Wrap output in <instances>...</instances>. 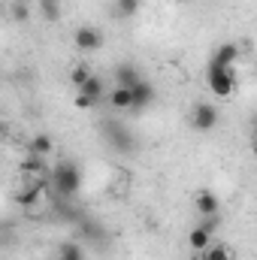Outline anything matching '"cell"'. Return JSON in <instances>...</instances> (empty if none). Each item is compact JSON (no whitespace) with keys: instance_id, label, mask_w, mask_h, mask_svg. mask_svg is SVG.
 <instances>
[{"instance_id":"5","label":"cell","mask_w":257,"mask_h":260,"mask_svg":"<svg viewBox=\"0 0 257 260\" xmlns=\"http://www.w3.org/2000/svg\"><path fill=\"white\" fill-rule=\"evenodd\" d=\"M18 200H21V206H24V209L46 206V203H49V185H46V182H34V185H30L24 194L18 197Z\"/></svg>"},{"instance_id":"7","label":"cell","mask_w":257,"mask_h":260,"mask_svg":"<svg viewBox=\"0 0 257 260\" xmlns=\"http://www.w3.org/2000/svg\"><path fill=\"white\" fill-rule=\"evenodd\" d=\"M188 242H191L194 251H206V248L212 245V230H206L203 224H197L191 233H188Z\"/></svg>"},{"instance_id":"6","label":"cell","mask_w":257,"mask_h":260,"mask_svg":"<svg viewBox=\"0 0 257 260\" xmlns=\"http://www.w3.org/2000/svg\"><path fill=\"white\" fill-rule=\"evenodd\" d=\"M194 209H197L203 218H212V215H218L221 203H218V197L212 194V191H197V194H194Z\"/></svg>"},{"instance_id":"11","label":"cell","mask_w":257,"mask_h":260,"mask_svg":"<svg viewBox=\"0 0 257 260\" xmlns=\"http://www.w3.org/2000/svg\"><path fill=\"white\" fill-rule=\"evenodd\" d=\"M109 103H112L115 109H133V88L118 85V88L109 94Z\"/></svg>"},{"instance_id":"2","label":"cell","mask_w":257,"mask_h":260,"mask_svg":"<svg viewBox=\"0 0 257 260\" xmlns=\"http://www.w3.org/2000/svg\"><path fill=\"white\" fill-rule=\"evenodd\" d=\"M52 185H55L64 197L76 194V191H79V185H82V170H79L73 160L58 164V167H55V173H52Z\"/></svg>"},{"instance_id":"22","label":"cell","mask_w":257,"mask_h":260,"mask_svg":"<svg viewBox=\"0 0 257 260\" xmlns=\"http://www.w3.org/2000/svg\"><path fill=\"white\" fill-rule=\"evenodd\" d=\"M194 260H206V257H194Z\"/></svg>"},{"instance_id":"16","label":"cell","mask_w":257,"mask_h":260,"mask_svg":"<svg viewBox=\"0 0 257 260\" xmlns=\"http://www.w3.org/2000/svg\"><path fill=\"white\" fill-rule=\"evenodd\" d=\"M88 79H91V73H88V67H73V70H70V82H73V85H76V88H82V85H85V82H88Z\"/></svg>"},{"instance_id":"14","label":"cell","mask_w":257,"mask_h":260,"mask_svg":"<svg viewBox=\"0 0 257 260\" xmlns=\"http://www.w3.org/2000/svg\"><path fill=\"white\" fill-rule=\"evenodd\" d=\"M203 257L206 260H233V251H230L227 245H209V248L203 251Z\"/></svg>"},{"instance_id":"1","label":"cell","mask_w":257,"mask_h":260,"mask_svg":"<svg viewBox=\"0 0 257 260\" xmlns=\"http://www.w3.org/2000/svg\"><path fill=\"white\" fill-rule=\"evenodd\" d=\"M239 85V76H236V67H221V64H209V91L218 97V100H227L233 97Z\"/></svg>"},{"instance_id":"21","label":"cell","mask_w":257,"mask_h":260,"mask_svg":"<svg viewBox=\"0 0 257 260\" xmlns=\"http://www.w3.org/2000/svg\"><path fill=\"white\" fill-rule=\"evenodd\" d=\"M254 154H257V139H254Z\"/></svg>"},{"instance_id":"12","label":"cell","mask_w":257,"mask_h":260,"mask_svg":"<svg viewBox=\"0 0 257 260\" xmlns=\"http://www.w3.org/2000/svg\"><path fill=\"white\" fill-rule=\"evenodd\" d=\"M55 151V139L49 136V133H37L34 139H30V154H52Z\"/></svg>"},{"instance_id":"8","label":"cell","mask_w":257,"mask_h":260,"mask_svg":"<svg viewBox=\"0 0 257 260\" xmlns=\"http://www.w3.org/2000/svg\"><path fill=\"white\" fill-rule=\"evenodd\" d=\"M236 58H239V46H236V43H224V46H218V52H215L212 61L221 64V67H233Z\"/></svg>"},{"instance_id":"20","label":"cell","mask_w":257,"mask_h":260,"mask_svg":"<svg viewBox=\"0 0 257 260\" xmlns=\"http://www.w3.org/2000/svg\"><path fill=\"white\" fill-rule=\"evenodd\" d=\"M173 3H188V0H173Z\"/></svg>"},{"instance_id":"13","label":"cell","mask_w":257,"mask_h":260,"mask_svg":"<svg viewBox=\"0 0 257 260\" xmlns=\"http://www.w3.org/2000/svg\"><path fill=\"white\" fill-rule=\"evenodd\" d=\"M79 91H82V94H88V97H91V100L97 103V100L103 97V82H100L97 76H91V79H88V82H85V85H82Z\"/></svg>"},{"instance_id":"17","label":"cell","mask_w":257,"mask_h":260,"mask_svg":"<svg viewBox=\"0 0 257 260\" xmlns=\"http://www.w3.org/2000/svg\"><path fill=\"white\" fill-rule=\"evenodd\" d=\"M58 260H85V251H82L79 245H64V248L58 251Z\"/></svg>"},{"instance_id":"18","label":"cell","mask_w":257,"mask_h":260,"mask_svg":"<svg viewBox=\"0 0 257 260\" xmlns=\"http://www.w3.org/2000/svg\"><path fill=\"white\" fill-rule=\"evenodd\" d=\"M73 106H76V109H82V112H88V109L94 106V100H91L88 94H82V91H79V94H76V100H73Z\"/></svg>"},{"instance_id":"19","label":"cell","mask_w":257,"mask_h":260,"mask_svg":"<svg viewBox=\"0 0 257 260\" xmlns=\"http://www.w3.org/2000/svg\"><path fill=\"white\" fill-rule=\"evenodd\" d=\"M43 12L46 18H58V0H43Z\"/></svg>"},{"instance_id":"10","label":"cell","mask_w":257,"mask_h":260,"mask_svg":"<svg viewBox=\"0 0 257 260\" xmlns=\"http://www.w3.org/2000/svg\"><path fill=\"white\" fill-rule=\"evenodd\" d=\"M151 100H154V88L142 79V82L133 88V109H142V106H148Z\"/></svg>"},{"instance_id":"4","label":"cell","mask_w":257,"mask_h":260,"mask_svg":"<svg viewBox=\"0 0 257 260\" xmlns=\"http://www.w3.org/2000/svg\"><path fill=\"white\" fill-rule=\"evenodd\" d=\"M191 124L194 130H212L215 124H218V109L212 106V103H197L194 106V115H191Z\"/></svg>"},{"instance_id":"15","label":"cell","mask_w":257,"mask_h":260,"mask_svg":"<svg viewBox=\"0 0 257 260\" xmlns=\"http://www.w3.org/2000/svg\"><path fill=\"white\" fill-rule=\"evenodd\" d=\"M115 12H118L121 18H133V15L139 12V0H118V3H115Z\"/></svg>"},{"instance_id":"3","label":"cell","mask_w":257,"mask_h":260,"mask_svg":"<svg viewBox=\"0 0 257 260\" xmlns=\"http://www.w3.org/2000/svg\"><path fill=\"white\" fill-rule=\"evenodd\" d=\"M73 43H76V49L79 52H97L100 46H103V34L97 30V27H79L76 34H73Z\"/></svg>"},{"instance_id":"9","label":"cell","mask_w":257,"mask_h":260,"mask_svg":"<svg viewBox=\"0 0 257 260\" xmlns=\"http://www.w3.org/2000/svg\"><path fill=\"white\" fill-rule=\"evenodd\" d=\"M115 79H118V85H124V88H136L139 82H142V76H139V70L133 64H121L115 70Z\"/></svg>"}]
</instances>
